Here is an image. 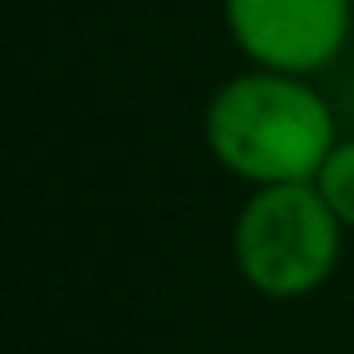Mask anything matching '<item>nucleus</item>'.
I'll use <instances>...</instances> for the list:
<instances>
[{"mask_svg": "<svg viewBox=\"0 0 354 354\" xmlns=\"http://www.w3.org/2000/svg\"><path fill=\"white\" fill-rule=\"evenodd\" d=\"M207 144L251 184H301L328 162L332 113L287 72H247L216 90L207 108Z\"/></svg>", "mask_w": 354, "mask_h": 354, "instance_id": "1", "label": "nucleus"}, {"mask_svg": "<svg viewBox=\"0 0 354 354\" xmlns=\"http://www.w3.org/2000/svg\"><path fill=\"white\" fill-rule=\"evenodd\" d=\"M341 220L314 180L265 184L234 225L238 269L265 296H305L332 274Z\"/></svg>", "mask_w": 354, "mask_h": 354, "instance_id": "2", "label": "nucleus"}, {"mask_svg": "<svg viewBox=\"0 0 354 354\" xmlns=\"http://www.w3.org/2000/svg\"><path fill=\"white\" fill-rule=\"evenodd\" d=\"M238 50L269 72L323 68L350 36V0H225Z\"/></svg>", "mask_w": 354, "mask_h": 354, "instance_id": "3", "label": "nucleus"}, {"mask_svg": "<svg viewBox=\"0 0 354 354\" xmlns=\"http://www.w3.org/2000/svg\"><path fill=\"white\" fill-rule=\"evenodd\" d=\"M319 193L328 198V207L337 211L341 225L354 229V144H337L323 162V171L314 175Z\"/></svg>", "mask_w": 354, "mask_h": 354, "instance_id": "4", "label": "nucleus"}]
</instances>
